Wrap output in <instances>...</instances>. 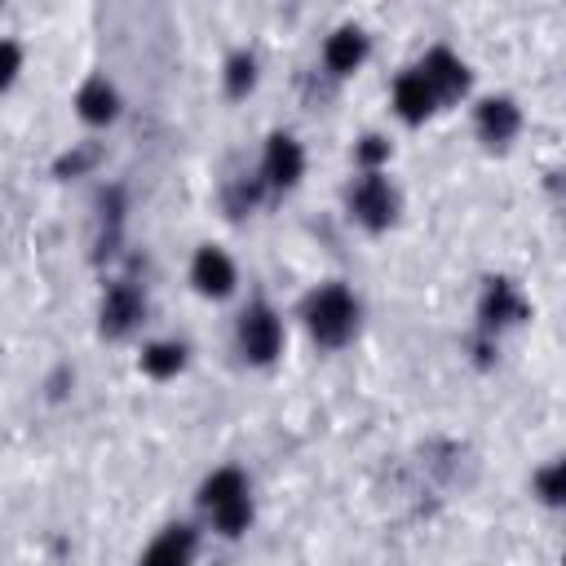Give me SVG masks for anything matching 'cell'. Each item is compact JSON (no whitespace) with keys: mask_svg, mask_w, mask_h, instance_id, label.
Listing matches in <instances>:
<instances>
[{"mask_svg":"<svg viewBox=\"0 0 566 566\" xmlns=\"http://www.w3.org/2000/svg\"><path fill=\"white\" fill-rule=\"evenodd\" d=\"M398 208H402V199H398V186L389 172H358L345 190V212L367 234H385L398 221Z\"/></svg>","mask_w":566,"mask_h":566,"instance_id":"277c9868","label":"cell"},{"mask_svg":"<svg viewBox=\"0 0 566 566\" xmlns=\"http://www.w3.org/2000/svg\"><path fill=\"white\" fill-rule=\"evenodd\" d=\"M287 345V327H283V314L270 305V301H248L234 318V354L248 363V367H270L279 363Z\"/></svg>","mask_w":566,"mask_h":566,"instance_id":"3957f363","label":"cell"},{"mask_svg":"<svg viewBox=\"0 0 566 566\" xmlns=\"http://www.w3.org/2000/svg\"><path fill=\"white\" fill-rule=\"evenodd\" d=\"M256 80H261V62H256V53L252 49H234L230 57H226V66H221V88H226V97H248L252 88H256Z\"/></svg>","mask_w":566,"mask_h":566,"instance_id":"2e32d148","label":"cell"},{"mask_svg":"<svg viewBox=\"0 0 566 566\" xmlns=\"http://www.w3.org/2000/svg\"><path fill=\"white\" fill-rule=\"evenodd\" d=\"M305 164H310V159H305L301 137H296V133H287V128H274V133L265 137V146H261L256 181H261V190H270V195H287V190H296V186H301Z\"/></svg>","mask_w":566,"mask_h":566,"instance_id":"5b68a950","label":"cell"},{"mask_svg":"<svg viewBox=\"0 0 566 566\" xmlns=\"http://www.w3.org/2000/svg\"><path fill=\"white\" fill-rule=\"evenodd\" d=\"M389 106H394V115H398L407 128L424 124V119L438 111V102H433V93H429V84L420 80L416 66H407V71L394 75V84H389Z\"/></svg>","mask_w":566,"mask_h":566,"instance_id":"5bb4252c","label":"cell"},{"mask_svg":"<svg viewBox=\"0 0 566 566\" xmlns=\"http://www.w3.org/2000/svg\"><path fill=\"white\" fill-rule=\"evenodd\" d=\"M186 279L203 301H230L239 292V265L221 243H199L195 256H190Z\"/></svg>","mask_w":566,"mask_h":566,"instance_id":"ba28073f","label":"cell"},{"mask_svg":"<svg viewBox=\"0 0 566 566\" xmlns=\"http://www.w3.org/2000/svg\"><path fill=\"white\" fill-rule=\"evenodd\" d=\"M531 491L548 504V509H557L562 504V495H566V478H562V460H548L544 469H535L531 473Z\"/></svg>","mask_w":566,"mask_h":566,"instance_id":"ac0fdd59","label":"cell"},{"mask_svg":"<svg viewBox=\"0 0 566 566\" xmlns=\"http://www.w3.org/2000/svg\"><path fill=\"white\" fill-rule=\"evenodd\" d=\"M142 323H146V292H142V283H133V279L106 283V292L97 301V332L106 340H124Z\"/></svg>","mask_w":566,"mask_h":566,"instance_id":"52a82bcc","label":"cell"},{"mask_svg":"<svg viewBox=\"0 0 566 566\" xmlns=\"http://www.w3.org/2000/svg\"><path fill=\"white\" fill-rule=\"evenodd\" d=\"M22 66H27V49L13 35H0V93H9L18 84Z\"/></svg>","mask_w":566,"mask_h":566,"instance_id":"d6986e66","label":"cell"},{"mask_svg":"<svg viewBox=\"0 0 566 566\" xmlns=\"http://www.w3.org/2000/svg\"><path fill=\"white\" fill-rule=\"evenodd\" d=\"M75 115L88 124V128H111L119 115H124V97L115 88V80H106L102 71H93L80 88H75Z\"/></svg>","mask_w":566,"mask_h":566,"instance_id":"4fadbf2b","label":"cell"},{"mask_svg":"<svg viewBox=\"0 0 566 566\" xmlns=\"http://www.w3.org/2000/svg\"><path fill=\"white\" fill-rule=\"evenodd\" d=\"M301 327L318 349H345L363 327V301L345 279H327L305 292Z\"/></svg>","mask_w":566,"mask_h":566,"instance_id":"7a4b0ae2","label":"cell"},{"mask_svg":"<svg viewBox=\"0 0 566 566\" xmlns=\"http://www.w3.org/2000/svg\"><path fill=\"white\" fill-rule=\"evenodd\" d=\"M323 71L327 75H336V80H349V75H358L363 66H367V57H371V35L358 27V22H340L327 40H323Z\"/></svg>","mask_w":566,"mask_h":566,"instance_id":"7c38bea8","label":"cell"},{"mask_svg":"<svg viewBox=\"0 0 566 566\" xmlns=\"http://www.w3.org/2000/svg\"><path fill=\"white\" fill-rule=\"evenodd\" d=\"M389 155H394V146H389V137H380V133H363V137L354 142V168H358V172H385V168H389Z\"/></svg>","mask_w":566,"mask_h":566,"instance_id":"e0dca14e","label":"cell"},{"mask_svg":"<svg viewBox=\"0 0 566 566\" xmlns=\"http://www.w3.org/2000/svg\"><path fill=\"white\" fill-rule=\"evenodd\" d=\"M416 71H420V80L429 84V93H433L438 106H455V102H464L469 88H473V71H469V62H464L451 44H429V49L420 53Z\"/></svg>","mask_w":566,"mask_h":566,"instance_id":"8992f818","label":"cell"},{"mask_svg":"<svg viewBox=\"0 0 566 566\" xmlns=\"http://www.w3.org/2000/svg\"><path fill=\"white\" fill-rule=\"evenodd\" d=\"M473 133H478V142L491 146V150L513 146L517 133H522V106H517L509 93L482 97V102L473 106Z\"/></svg>","mask_w":566,"mask_h":566,"instance_id":"30bf717a","label":"cell"},{"mask_svg":"<svg viewBox=\"0 0 566 566\" xmlns=\"http://www.w3.org/2000/svg\"><path fill=\"white\" fill-rule=\"evenodd\" d=\"M199 544H203V526H195V522H168V526H159L150 535V544L142 548L137 566H195Z\"/></svg>","mask_w":566,"mask_h":566,"instance_id":"9c48e42d","label":"cell"},{"mask_svg":"<svg viewBox=\"0 0 566 566\" xmlns=\"http://www.w3.org/2000/svg\"><path fill=\"white\" fill-rule=\"evenodd\" d=\"M186 363H190V349H186V340H177V336L146 340L142 354H137V367H142V376H150V380H172V376L186 371Z\"/></svg>","mask_w":566,"mask_h":566,"instance_id":"9a60e30c","label":"cell"},{"mask_svg":"<svg viewBox=\"0 0 566 566\" xmlns=\"http://www.w3.org/2000/svg\"><path fill=\"white\" fill-rule=\"evenodd\" d=\"M195 509H199V526H208L221 539H239L248 535L252 517H256V500H252V478L239 464H217L199 491H195Z\"/></svg>","mask_w":566,"mask_h":566,"instance_id":"6da1fadb","label":"cell"},{"mask_svg":"<svg viewBox=\"0 0 566 566\" xmlns=\"http://www.w3.org/2000/svg\"><path fill=\"white\" fill-rule=\"evenodd\" d=\"M526 318V296L513 279H486L482 296H478V327L486 336H500L504 327H517Z\"/></svg>","mask_w":566,"mask_h":566,"instance_id":"8fae6325","label":"cell"}]
</instances>
